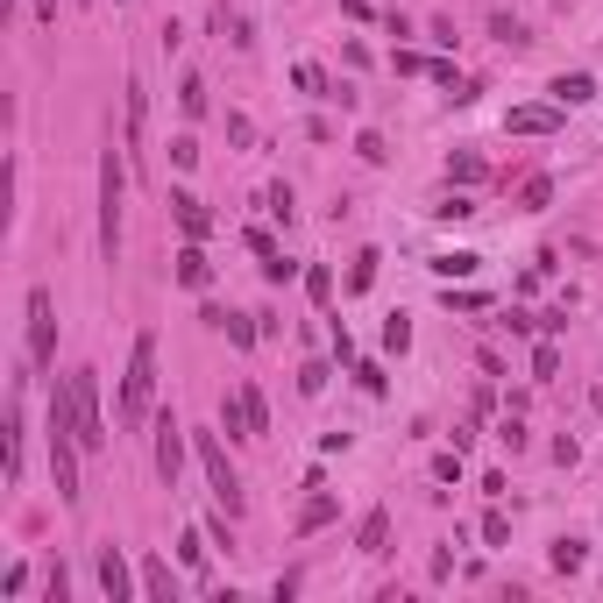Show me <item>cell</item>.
<instances>
[{"instance_id":"cell-28","label":"cell","mask_w":603,"mask_h":603,"mask_svg":"<svg viewBox=\"0 0 603 603\" xmlns=\"http://www.w3.org/2000/svg\"><path fill=\"white\" fill-rule=\"evenodd\" d=\"M476 213V199L469 192H447V199H433V220H469Z\"/></svg>"},{"instance_id":"cell-39","label":"cell","mask_w":603,"mask_h":603,"mask_svg":"<svg viewBox=\"0 0 603 603\" xmlns=\"http://www.w3.org/2000/svg\"><path fill=\"white\" fill-rule=\"evenodd\" d=\"M355 157H362V164H384L391 149H384V135H355Z\"/></svg>"},{"instance_id":"cell-16","label":"cell","mask_w":603,"mask_h":603,"mask_svg":"<svg viewBox=\"0 0 603 603\" xmlns=\"http://www.w3.org/2000/svg\"><path fill=\"white\" fill-rule=\"evenodd\" d=\"M547 206H554V178H547V171H533V178L518 185V213H547Z\"/></svg>"},{"instance_id":"cell-4","label":"cell","mask_w":603,"mask_h":603,"mask_svg":"<svg viewBox=\"0 0 603 603\" xmlns=\"http://www.w3.org/2000/svg\"><path fill=\"white\" fill-rule=\"evenodd\" d=\"M192 455H199V469L213 483V504L228 511V518H242V476L228 462V447H220V433H192Z\"/></svg>"},{"instance_id":"cell-14","label":"cell","mask_w":603,"mask_h":603,"mask_svg":"<svg viewBox=\"0 0 603 603\" xmlns=\"http://www.w3.org/2000/svg\"><path fill=\"white\" fill-rule=\"evenodd\" d=\"M178 284H185V291H206V284H213V263H206V249H199V242H185V249H178Z\"/></svg>"},{"instance_id":"cell-33","label":"cell","mask_w":603,"mask_h":603,"mask_svg":"<svg viewBox=\"0 0 603 603\" xmlns=\"http://www.w3.org/2000/svg\"><path fill=\"white\" fill-rule=\"evenodd\" d=\"M483 540H490V547H511V518H504V511H483Z\"/></svg>"},{"instance_id":"cell-8","label":"cell","mask_w":603,"mask_h":603,"mask_svg":"<svg viewBox=\"0 0 603 603\" xmlns=\"http://www.w3.org/2000/svg\"><path fill=\"white\" fill-rule=\"evenodd\" d=\"M171 213H178L185 242H206V235H213V213H206V199H199V192H185V185H178V192H171Z\"/></svg>"},{"instance_id":"cell-34","label":"cell","mask_w":603,"mask_h":603,"mask_svg":"<svg viewBox=\"0 0 603 603\" xmlns=\"http://www.w3.org/2000/svg\"><path fill=\"white\" fill-rule=\"evenodd\" d=\"M497 440L511 447V455H518V447H525V440H533V433H525V419H518V412H504V426H497Z\"/></svg>"},{"instance_id":"cell-13","label":"cell","mask_w":603,"mask_h":603,"mask_svg":"<svg viewBox=\"0 0 603 603\" xmlns=\"http://www.w3.org/2000/svg\"><path fill=\"white\" fill-rule=\"evenodd\" d=\"M426 270H433L440 284H455V277H476V270H483V256H476V249H440Z\"/></svg>"},{"instance_id":"cell-32","label":"cell","mask_w":603,"mask_h":603,"mask_svg":"<svg viewBox=\"0 0 603 603\" xmlns=\"http://www.w3.org/2000/svg\"><path fill=\"white\" fill-rule=\"evenodd\" d=\"M433 483H462V447H447V455H433Z\"/></svg>"},{"instance_id":"cell-25","label":"cell","mask_w":603,"mask_h":603,"mask_svg":"<svg viewBox=\"0 0 603 603\" xmlns=\"http://www.w3.org/2000/svg\"><path fill=\"white\" fill-rule=\"evenodd\" d=\"M206 547H213V540H206V525H192V533L178 540V561H185V568H206Z\"/></svg>"},{"instance_id":"cell-10","label":"cell","mask_w":603,"mask_h":603,"mask_svg":"<svg viewBox=\"0 0 603 603\" xmlns=\"http://www.w3.org/2000/svg\"><path fill=\"white\" fill-rule=\"evenodd\" d=\"M561 114H568V107H554V100H547V107H511V114H504V128H511V135H554V128H561Z\"/></svg>"},{"instance_id":"cell-41","label":"cell","mask_w":603,"mask_h":603,"mask_svg":"<svg viewBox=\"0 0 603 603\" xmlns=\"http://www.w3.org/2000/svg\"><path fill=\"white\" fill-rule=\"evenodd\" d=\"M504 327H511V334H540V313H518V306H511V313H504Z\"/></svg>"},{"instance_id":"cell-42","label":"cell","mask_w":603,"mask_h":603,"mask_svg":"<svg viewBox=\"0 0 603 603\" xmlns=\"http://www.w3.org/2000/svg\"><path fill=\"white\" fill-rule=\"evenodd\" d=\"M391 64H398V71H405V79H419V71H433V64H426V57H419V50H398V57H391Z\"/></svg>"},{"instance_id":"cell-19","label":"cell","mask_w":603,"mask_h":603,"mask_svg":"<svg viewBox=\"0 0 603 603\" xmlns=\"http://www.w3.org/2000/svg\"><path fill=\"white\" fill-rule=\"evenodd\" d=\"M142 589H149V596H178V575H171V561H157V554H149V561H142Z\"/></svg>"},{"instance_id":"cell-22","label":"cell","mask_w":603,"mask_h":603,"mask_svg":"<svg viewBox=\"0 0 603 603\" xmlns=\"http://www.w3.org/2000/svg\"><path fill=\"white\" fill-rule=\"evenodd\" d=\"M490 36H497V43H511V50H525V43H533V36H525V22H518V15H504V8L490 15Z\"/></svg>"},{"instance_id":"cell-21","label":"cell","mask_w":603,"mask_h":603,"mask_svg":"<svg viewBox=\"0 0 603 603\" xmlns=\"http://www.w3.org/2000/svg\"><path fill=\"white\" fill-rule=\"evenodd\" d=\"M291 86H298V93H313V100H327V86H334V79H327L320 64H291Z\"/></svg>"},{"instance_id":"cell-17","label":"cell","mask_w":603,"mask_h":603,"mask_svg":"<svg viewBox=\"0 0 603 603\" xmlns=\"http://www.w3.org/2000/svg\"><path fill=\"white\" fill-rule=\"evenodd\" d=\"M547 561H554V575H582L589 568V540H554Z\"/></svg>"},{"instance_id":"cell-43","label":"cell","mask_w":603,"mask_h":603,"mask_svg":"<svg viewBox=\"0 0 603 603\" xmlns=\"http://www.w3.org/2000/svg\"><path fill=\"white\" fill-rule=\"evenodd\" d=\"M29 15H36L43 29H57V0H29Z\"/></svg>"},{"instance_id":"cell-9","label":"cell","mask_w":603,"mask_h":603,"mask_svg":"<svg viewBox=\"0 0 603 603\" xmlns=\"http://www.w3.org/2000/svg\"><path fill=\"white\" fill-rule=\"evenodd\" d=\"M355 554H391V511L376 504V511H362V525H355Z\"/></svg>"},{"instance_id":"cell-23","label":"cell","mask_w":603,"mask_h":603,"mask_svg":"<svg viewBox=\"0 0 603 603\" xmlns=\"http://www.w3.org/2000/svg\"><path fill=\"white\" fill-rule=\"evenodd\" d=\"M263 213H270V220H284V228H291V213H298L291 185H263Z\"/></svg>"},{"instance_id":"cell-15","label":"cell","mask_w":603,"mask_h":603,"mask_svg":"<svg viewBox=\"0 0 603 603\" xmlns=\"http://www.w3.org/2000/svg\"><path fill=\"white\" fill-rule=\"evenodd\" d=\"M341 518V504L320 490V497H306V511H298V540H306V533H320V525H334Z\"/></svg>"},{"instance_id":"cell-3","label":"cell","mask_w":603,"mask_h":603,"mask_svg":"<svg viewBox=\"0 0 603 603\" xmlns=\"http://www.w3.org/2000/svg\"><path fill=\"white\" fill-rule=\"evenodd\" d=\"M64 391H71V426H79V447H86V455H100V447L114 440V433H107V412H100V369H71Z\"/></svg>"},{"instance_id":"cell-29","label":"cell","mask_w":603,"mask_h":603,"mask_svg":"<svg viewBox=\"0 0 603 603\" xmlns=\"http://www.w3.org/2000/svg\"><path fill=\"white\" fill-rule=\"evenodd\" d=\"M376 263H384V256L362 249V256H355V270H348V291H369V284H376Z\"/></svg>"},{"instance_id":"cell-24","label":"cell","mask_w":603,"mask_h":603,"mask_svg":"<svg viewBox=\"0 0 603 603\" xmlns=\"http://www.w3.org/2000/svg\"><path fill=\"white\" fill-rule=\"evenodd\" d=\"M242 412H249V433L263 440V433H270V405H263V391H256V384H242Z\"/></svg>"},{"instance_id":"cell-35","label":"cell","mask_w":603,"mask_h":603,"mask_svg":"<svg viewBox=\"0 0 603 603\" xmlns=\"http://www.w3.org/2000/svg\"><path fill=\"white\" fill-rule=\"evenodd\" d=\"M348 376H355V384H362V391H369V398H384V369H376V362H355V369H348Z\"/></svg>"},{"instance_id":"cell-5","label":"cell","mask_w":603,"mask_h":603,"mask_svg":"<svg viewBox=\"0 0 603 603\" xmlns=\"http://www.w3.org/2000/svg\"><path fill=\"white\" fill-rule=\"evenodd\" d=\"M29 362H57V306H50V291L36 284L29 291Z\"/></svg>"},{"instance_id":"cell-20","label":"cell","mask_w":603,"mask_h":603,"mask_svg":"<svg viewBox=\"0 0 603 603\" xmlns=\"http://www.w3.org/2000/svg\"><path fill=\"white\" fill-rule=\"evenodd\" d=\"M554 376H561V348H554V334L533 348V384H554Z\"/></svg>"},{"instance_id":"cell-6","label":"cell","mask_w":603,"mask_h":603,"mask_svg":"<svg viewBox=\"0 0 603 603\" xmlns=\"http://www.w3.org/2000/svg\"><path fill=\"white\" fill-rule=\"evenodd\" d=\"M157 476H164V490H178V476H185V426L171 412H157Z\"/></svg>"},{"instance_id":"cell-31","label":"cell","mask_w":603,"mask_h":603,"mask_svg":"<svg viewBox=\"0 0 603 603\" xmlns=\"http://www.w3.org/2000/svg\"><path fill=\"white\" fill-rule=\"evenodd\" d=\"M306 291H313V306H327V298H334V270L313 263V270H306Z\"/></svg>"},{"instance_id":"cell-38","label":"cell","mask_w":603,"mask_h":603,"mask_svg":"<svg viewBox=\"0 0 603 603\" xmlns=\"http://www.w3.org/2000/svg\"><path fill=\"white\" fill-rule=\"evenodd\" d=\"M171 164H178V171L199 164V142H192V135H171Z\"/></svg>"},{"instance_id":"cell-36","label":"cell","mask_w":603,"mask_h":603,"mask_svg":"<svg viewBox=\"0 0 603 603\" xmlns=\"http://www.w3.org/2000/svg\"><path fill=\"white\" fill-rule=\"evenodd\" d=\"M327 376H334L327 362H306V369H298V391H306V398H313V391H327Z\"/></svg>"},{"instance_id":"cell-18","label":"cell","mask_w":603,"mask_h":603,"mask_svg":"<svg viewBox=\"0 0 603 603\" xmlns=\"http://www.w3.org/2000/svg\"><path fill=\"white\" fill-rule=\"evenodd\" d=\"M220 433H228V440H256V433H249V412H242V391L220 398Z\"/></svg>"},{"instance_id":"cell-2","label":"cell","mask_w":603,"mask_h":603,"mask_svg":"<svg viewBox=\"0 0 603 603\" xmlns=\"http://www.w3.org/2000/svg\"><path fill=\"white\" fill-rule=\"evenodd\" d=\"M121 199H128V149H100V256L121 263Z\"/></svg>"},{"instance_id":"cell-12","label":"cell","mask_w":603,"mask_h":603,"mask_svg":"<svg viewBox=\"0 0 603 603\" xmlns=\"http://www.w3.org/2000/svg\"><path fill=\"white\" fill-rule=\"evenodd\" d=\"M121 107H128V164H142V114H149V93H142V79H128Z\"/></svg>"},{"instance_id":"cell-30","label":"cell","mask_w":603,"mask_h":603,"mask_svg":"<svg viewBox=\"0 0 603 603\" xmlns=\"http://www.w3.org/2000/svg\"><path fill=\"white\" fill-rule=\"evenodd\" d=\"M384 348H391V355H405V348H412V320H405V313H391V320H384Z\"/></svg>"},{"instance_id":"cell-27","label":"cell","mask_w":603,"mask_h":603,"mask_svg":"<svg viewBox=\"0 0 603 603\" xmlns=\"http://www.w3.org/2000/svg\"><path fill=\"white\" fill-rule=\"evenodd\" d=\"M476 178H483V157H469V149L447 157V185H476Z\"/></svg>"},{"instance_id":"cell-40","label":"cell","mask_w":603,"mask_h":603,"mask_svg":"<svg viewBox=\"0 0 603 603\" xmlns=\"http://www.w3.org/2000/svg\"><path fill=\"white\" fill-rule=\"evenodd\" d=\"M447 306H455V313H483V291H455V284H447Z\"/></svg>"},{"instance_id":"cell-7","label":"cell","mask_w":603,"mask_h":603,"mask_svg":"<svg viewBox=\"0 0 603 603\" xmlns=\"http://www.w3.org/2000/svg\"><path fill=\"white\" fill-rule=\"evenodd\" d=\"M93 575H100V596H107V603H128V596H135V582H128V561H121V547H100V554H93Z\"/></svg>"},{"instance_id":"cell-26","label":"cell","mask_w":603,"mask_h":603,"mask_svg":"<svg viewBox=\"0 0 603 603\" xmlns=\"http://www.w3.org/2000/svg\"><path fill=\"white\" fill-rule=\"evenodd\" d=\"M178 107H185V121H199V114H206V79H199V71L178 86Z\"/></svg>"},{"instance_id":"cell-37","label":"cell","mask_w":603,"mask_h":603,"mask_svg":"<svg viewBox=\"0 0 603 603\" xmlns=\"http://www.w3.org/2000/svg\"><path fill=\"white\" fill-rule=\"evenodd\" d=\"M263 277H270V284H291V277H298V263L277 249V256H263Z\"/></svg>"},{"instance_id":"cell-1","label":"cell","mask_w":603,"mask_h":603,"mask_svg":"<svg viewBox=\"0 0 603 603\" xmlns=\"http://www.w3.org/2000/svg\"><path fill=\"white\" fill-rule=\"evenodd\" d=\"M149 405H157V334H135L128 376H121V433H142Z\"/></svg>"},{"instance_id":"cell-11","label":"cell","mask_w":603,"mask_h":603,"mask_svg":"<svg viewBox=\"0 0 603 603\" xmlns=\"http://www.w3.org/2000/svg\"><path fill=\"white\" fill-rule=\"evenodd\" d=\"M547 100L554 107H589L596 100V79H589V71H561V79L547 86Z\"/></svg>"}]
</instances>
